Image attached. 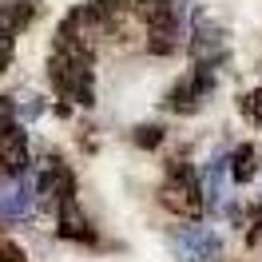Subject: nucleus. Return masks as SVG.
Returning a JSON list of instances; mask_svg holds the SVG:
<instances>
[{
  "label": "nucleus",
  "mask_w": 262,
  "mask_h": 262,
  "mask_svg": "<svg viewBox=\"0 0 262 262\" xmlns=\"http://www.w3.org/2000/svg\"><path fill=\"white\" fill-rule=\"evenodd\" d=\"M159 203H163L167 211L183 214V219L203 211V183H199L195 167L183 163V159H175V163L167 167L163 187H159Z\"/></svg>",
  "instance_id": "nucleus-1"
},
{
  "label": "nucleus",
  "mask_w": 262,
  "mask_h": 262,
  "mask_svg": "<svg viewBox=\"0 0 262 262\" xmlns=\"http://www.w3.org/2000/svg\"><path fill=\"white\" fill-rule=\"evenodd\" d=\"M171 246H175V258L179 262H219L223 258V243H219V234L207 230V227L175 230V234H171Z\"/></svg>",
  "instance_id": "nucleus-2"
},
{
  "label": "nucleus",
  "mask_w": 262,
  "mask_h": 262,
  "mask_svg": "<svg viewBox=\"0 0 262 262\" xmlns=\"http://www.w3.org/2000/svg\"><path fill=\"white\" fill-rule=\"evenodd\" d=\"M191 52H195L199 68H219L227 60V40H223V28L214 24L207 12H195V40H191Z\"/></svg>",
  "instance_id": "nucleus-3"
},
{
  "label": "nucleus",
  "mask_w": 262,
  "mask_h": 262,
  "mask_svg": "<svg viewBox=\"0 0 262 262\" xmlns=\"http://www.w3.org/2000/svg\"><path fill=\"white\" fill-rule=\"evenodd\" d=\"M32 163V151H28V135L24 127H16L8 139H0V175L4 179H20Z\"/></svg>",
  "instance_id": "nucleus-4"
},
{
  "label": "nucleus",
  "mask_w": 262,
  "mask_h": 262,
  "mask_svg": "<svg viewBox=\"0 0 262 262\" xmlns=\"http://www.w3.org/2000/svg\"><path fill=\"white\" fill-rule=\"evenodd\" d=\"M60 238H76V243H96V230L88 227V219L80 214L76 199L60 203Z\"/></svg>",
  "instance_id": "nucleus-5"
},
{
  "label": "nucleus",
  "mask_w": 262,
  "mask_h": 262,
  "mask_svg": "<svg viewBox=\"0 0 262 262\" xmlns=\"http://www.w3.org/2000/svg\"><path fill=\"white\" fill-rule=\"evenodd\" d=\"M32 12H36V4H28V0H4L0 4V36L12 40L20 28L32 24Z\"/></svg>",
  "instance_id": "nucleus-6"
},
{
  "label": "nucleus",
  "mask_w": 262,
  "mask_h": 262,
  "mask_svg": "<svg viewBox=\"0 0 262 262\" xmlns=\"http://www.w3.org/2000/svg\"><path fill=\"white\" fill-rule=\"evenodd\" d=\"M175 48H179V24H155V28H147L151 56H171Z\"/></svg>",
  "instance_id": "nucleus-7"
},
{
  "label": "nucleus",
  "mask_w": 262,
  "mask_h": 262,
  "mask_svg": "<svg viewBox=\"0 0 262 262\" xmlns=\"http://www.w3.org/2000/svg\"><path fill=\"white\" fill-rule=\"evenodd\" d=\"M254 171H258V167H254V147H250V143H238L234 155H230V179L234 183H250Z\"/></svg>",
  "instance_id": "nucleus-8"
},
{
  "label": "nucleus",
  "mask_w": 262,
  "mask_h": 262,
  "mask_svg": "<svg viewBox=\"0 0 262 262\" xmlns=\"http://www.w3.org/2000/svg\"><path fill=\"white\" fill-rule=\"evenodd\" d=\"M16 127H20L16 123V103H12L8 96H0V139H8Z\"/></svg>",
  "instance_id": "nucleus-9"
},
{
  "label": "nucleus",
  "mask_w": 262,
  "mask_h": 262,
  "mask_svg": "<svg viewBox=\"0 0 262 262\" xmlns=\"http://www.w3.org/2000/svg\"><path fill=\"white\" fill-rule=\"evenodd\" d=\"M135 143H139L143 151H155L159 143H163V131L159 127H135Z\"/></svg>",
  "instance_id": "nucleus-10"
},
{
  "label": "nucleus",
  "mask_w": 262,
  "mask_h": 262,
  "mask_svg": "<svg viewBox=\"0 0 262 262\" xmlns=\"http://www.w3.org/2000/svg\"><path fill=\"white\" fill-rule=\"evenodd\" d=\"M243 107H246V115H250L254 123H262V88H258V92H250V96L243 99Z\"/></svg>",
  "instance_id": "nucleus-11"
},
{
  "label": "nucleus",
  "mask_w": 262,
  "mask_h": 262,
  "mask_svg": "<svg viewBox=\"0 0 262 262\" xmlns=\"http://www.w3.org/2000/svg\"><path fill=\"white\" fill-rule=\"evenodd\" d=\"M0 262H28V258H24V250L16 243H4L0 238Z\"/></svg>",
  "instance_id": "nucleus-12"
},
{
  "label": "nucleus",
  "mask_w": 262,
  "mask_h": 262,
  "mask_svg": "<svg viewBox=\"0 0 262 262\" xmlns=\"http://www.w3.org/2000/svg\"><path fill=\"white\" fill-rule=\"evenodd\" d=\"M12 52H16V48H12V40H8V36H0V72L12 64Z\"/></svg>",
  "instance_id": "nucleus-13"
}]
</instances>
